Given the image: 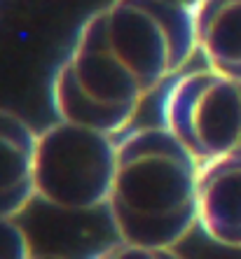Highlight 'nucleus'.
Wrapping results in <instances>:
<instances>
[{
    "label": "nucleus",
    "instance_id": "4",
    "mask_svg": "<svg viewBox=\"0 0 241 259\" xmlns=\"http://www.w3.org/2000/svg\"><path fill=\"white\" fill-rule=\"evenodd\" d=\"M117 136L59 119L38 133L36 196L52 208L89 212L106 208L117 166Z\"/></svg>",
    "mask_w": 241,
    "mask_h": 259
},
{
    "label": "nucleus",
    "instance_id": "5",
    "mask_svg": "<svg viewBox=\"0 0 241 259\" xmlns=\"http://www.w3.org/2000/svg\"><path fill=\"white\" fill-rule=\"evenodd\" d=\"M162 121L201 166L241 154V79L213 68L183 72L164 96Z\"/></svg>",
    "mask_w": 241,
    "mask_h": 259
},
{
    "label": "nucleus",
    "instance_id": "7",
    "mask_svg": "<svg viewBox=\"0 0 241 259\" xmlns=\"http://www.w3.org/2000/svg\"><path fill=\"white\" fill-rule=\"evenodd\" d=\"M38 131L0 108V217H17L36 196Z\"/></svg>",
    "mask_w": 241,
    "mask_h": 259
},
{
    "label": "nucleus",
    "instance_id": "8",
    "mask_svg": "<svg viewBox=\"0 0 241 259\" xmlns=\"http://www.w3.org/2000/svg\"><path fill=\"white\" fill-rule=\"evenodd\" d=\"M194 28L206 66L241 79V0H201Z\"/></svg>",
    "mask_w": 241,
    "mask_h": 259
},
{
    "label": "nucleus",
    "instance_id": "9",
    "mask_svg": "<svg viewBox=\"0 0 241 259\" xmlns=\"http://www.w3.org/2000/svg\"><path fill=\"white\" fill-rule=\"evenodd\" d=\"M33 254L30 241L14 217H0V259H26Z\"/></svg>",
    "mask_w": 241,
    "mask_h": 259
},
{
    "label": "nucleus",
    "instance_id": "10",
    "mask_svg": "<svg viewBox=\"0 0 241 259\" xmlns=\"http://www.w3.org/2000/svg\"><path fill=\"white\" fill-rule=\"evenodd\" d=\"M181 3H185V5H190V7H197L201 0H181Z\"/></svg>",
    "mask_w": 241,
    "mask_h": 259
},
{
    "label": "nucleus",
    "instance_id": "2",
    "mask_svg": "<svg viewBox=\"0 0 241 259\" xmlns=\"http://www.w3.org/2000/svg\"><path fill=\"white\" fill-rule=\"evenodd\" d=\"M150 91L110 47L96 12L80 28L71 54L52 82L59 119L120 136L131 124Z\"/></svg>",
    "mask_w": 241,
    "mask_h": 259
},
{
    "label": "nucleus",
    "instance_id": "3",
    "mask_svg": "<svg viewBox=\"0 0 241 259\" xmlns=\"http://www.w3.org/2000/svg\"><path fill=\"white\" fill-rule=\"evenodd\" d=\"M110 47L155 94L197 54L194 7L181 0H110L96 12Z\"/></svg>",
    "mask_w": 241,
    "mask_h": 259
},
{
    "label": "nucleus",
    "instance_id": "6",
    "mask_svg": "<svg viewBox=\"0 0 241 259\" xmlns=\"http://www.w3.org/2000/svg\"><path fill=\"white\" fill-rule=\"evenodd\" d=\"M199 227L218 245L241 250V154L201 166Z\"/></svg>",
    "mask_w": 241,
    "mask_h": 259
},
{
    "label": "nucleus",
    "instance_id": "1",
    "mask_svg": "<svg viewBox=\"0 0 241 259\" xmlns=\"http://www.w3.org/2000/svg\"><path fill=\"white\" fill-rule=\"evenodd\" d=\"M201 163L166 126L136 128L117 140L108 212L120 241L174 250L199 227Z\"/></svg>",
    "mask_w": 241,
    "mask_h": 259
}]
</instances>
